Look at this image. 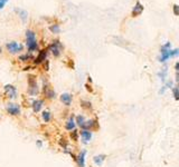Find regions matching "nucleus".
I'll use <instances>...</instances> for the list:
<instances>
[{
    "instance_id": "nucleus-1",
    "label": "nucleus",
    "mask_w": 179,
    "mask_h": 167,
    "mask_svg": "<svg viewBox=\"0 0 179 167\" xmlns=\"http://www.w3.org/2000/svg\"><path fill=\"white\" fill-rule=\"evenodd\" d=\"M26 47H27L28 51L30 54L34 52V51H36V50H38L39 48L36 33H34L33 30H27L26 31Z\"/></svg>"
},
{
    "instance_id": "nucleus-2",
    "label": "nucleus",
    "mask_w": 179,
    "mask_h": 167,
    "mask_svg": "<svg viewBox=\"0 0 179 167\" xmlns=\"http://www.w3.org/2000/svg\"><path fill=\"white\" fill-rule=\"evenodd\" d=\"M179 55V49H175V50H171L170 49V42H167L166 45H163L161 47V57L159 60L161 62H165L167 61L169 58L171 57H175V56Z\"/></svg>"
},
{
    "instance_id": "nucleus-3",
    "label": "nucleus",
    "mask_w": 179,
    "mask_h": 167,
    "mask_svg": "<svg viewBox=\"0 0 179 167\" xmlns=\"http://www.w3.org/2000/svg\"><path fill=\"white\" fill-rule=\"evenodd\" d=\"M28 90L27 93L29 96H37L39 93V87L37 84V78L35 75H28L27 77Z\"/></svg>"
},
{
    "instance_id": "nucleus-4",
    "label": "nucleus",
    "mask_w": 179,
    "mask_h": 167,
    "mask_svg": "<svg viewBox=\"0 0 179 167\" xmlns=\"http://www.w3.org/2000/svg\"><path fill=\"white\" fill-rule=\"evenodd\" d=\"M6 111L8 115H10L12 117L19 116L21 114V107L20 105H18L16 103H12V101H9L6 104Z\"/></svg>"
},
{
    "instance_id": "nucleus-5",
    "label": "nucleus",
    "mask_w": 179,
    "mask_h": 167,
    "mask_svg": "<svg viewBox=\"0 0 179 167\" xmlns=\"http://www.w3.org/2000/svg\"><path fill=\"white\" fill-rule=\"evenodd\" d=\"M64 49V46L62 45V42L59 40H54L52 44L48 46V50L53 54L54 57L58 58L62 54V50Z\"/></svg>"
},
{
    "instance_id": "nucleus-6",
    "label": "nucleus",
    "mask_w": 179,
    "mask_h": 167,
    "mask_svg": "<svg viewBox=\"0 0 179 167\" xmlns=\"http://www.w3.org/2000/svg\"><path fill=\"white\" fill-rule=\"evenodd\" d=\"M6 48L10 54L15 55V54H19L20 51H22L24 46L19 42H17V41H9V42L6 44Z\"/></svg>"
},
{
    "instance_id": "nucleus-7",
    "label": "nucleus",
    "mask_w": 179,
    "mask_h": 167,
    "mask_svg": "<svg viewBox=\"0 0 179 167\" xmlns=\"http://www.w3.org/2000/svg\"><path fill=\"white\" fill-rule=\"evenodd\" d=\"M4 93H5L6 97L8 98V99H15L17 97V88L16 86H14V85H11V84H7L4 86Z\"/></svg>"
},
{
    "instance_id": "nucleus-8",
    "label": "nucleus",
    "mask_w": 179,
    "mask_h": 167,
    "mask_svg": "<svg viewBox=\"0 0 179 167\" xmlns=\"http://www.w3.org/2000/svg\"><path fill=\"white\" fill-rule=\"evenodd\" d=\"M43 94H44V97L48 100H53L56 98V93L55 90L49 86V84H44L43 85Z\"/></svg>"
},
{
    "instance_id": "nucleus-9",
    "label": "nucleus",
    "mask_w": 179,
    "mask_h": 167,
    "mask_svg": "<svg viewBox=\"0 0 179 167\" xmlns=\"http://www.w3.org/2000/svg\"><path fill=\"white\" fill-rule=\"evenodd\" d=\"M48 51H49V50L47 49V48H44V49H42L40 51H38V55L34 58L33 60L34 64H35V65H42V64H44V61L47 60Z\"/></svg>"
},
{
    "instance_id": "nucleus-10",
    "label": "nucleus",
    "mask_w": 179,
    "mask_h": 167,
    "mask_svg": "<svg viewBox=\"0 0 179 167\" xmlns=\"http://www.w3.org/2000/svg\"><path fill=\"white\" fill-rule=\"evenodd\" d=\"M59 100L63 105H65L66 107H69L72 105L73 101V95L69 94V93H63V94L59 96Z\"/></svg>"
},
{
    "instance_id": "nucleus-11",
    "label": "nucleus",
    "mask_w": 179,
    "mask_h": 167,
    "mask_svg": "<svg viewBox=\"0 0 179 167\" xmlns=\"http://www.w3.org/2000/svg\"><path fill=\"white\" fill-rule=\"evenodd\" d=\"M86 154H87V150L83 149L81 150L79 154L76 156L75 163L77 164V167H85V157H86Z\"/></svg>"
},
{
    "instance_id": "nucleus-12",
    "label": "nucleus",
    "mask_w": 179,
    "mask_h": 167,
    "mask_svg": "<svg viewBox=\"0 0 179 167\" xmlns=\"http://www.w3.org/2000/svg\"><path fill=\"white\" fill-rule=\"evenodd\" d=\"M44 104H45L44 99H35V100L32 101L30 107H32V109H33L34 113H35V114H37V113H39V111L42 110V108H43Z\"/></svg>"
},
{
    "instance_id": "nucleus-13",
    "label": "nucleus",
    "mask_w": 179,
    "mask_h": 167,
    "mask_svg": "<svg viewBox=\"0 0 179 167\" xmlns=\"http://www.w3.org/2000/svg\"><path fill=\"white\" fill-rule=\"evenodd\" d=\"M99 128V122L96 119H89L86 120L82 129H86V130H93V129H97Z\"/></svg>"
},
{
    "instance_id": "nucleus-14",
    "label": "nucleus",
    "mask_w": 179,
    "mask_h": 167,
    "mask_svg": "<svg viewBox=\"0 0 179 167\" xmlns=\"http://www.w3.org/2000/svg\"><path fill=\"white\" fill-rule=\"evenodd\" d=\"M79 136L82 138V142L84 144H87L90 140L92 139V132L91 130H86V129H81L79 130Z\"/></svg>"
},
{
    "instance_id": "nucleus-15",
    "label": "nucleus",
    "mask_w": 179,
    "mask_h": 167,
    "mask_svg": "<svg viewBox=\"0 0 179 167\" xmlns=\"http://www.w3.org/2000/svg\"><path fill=\"white\" fill-rule=\"evenodd\" d=\"M74 118H75L74 115H71L69 118L67 119V122H65V129L68 130V132H72V130H74L75 127H76V122H75V119H74Z\"/></svg>"
},
{
    "instance_id": "nucleus-16",
    "label": "nucleus",
    "mask_w": 179,
    "mask_h": 167,
    "mask_svg": "<svg viewBox=\"0 0 179 167\" xmlns=\"http://www.w3.org/2000/svg\"><path fill=\"white\" fill-rule=\"evenodd\" d=\"M105 158H106V155H104V154H100V155H96L93 157V161H94L95 165L102 166V164H103V161H105Z\"/></svg>"
},
{
    "instance_id": "nucleus-17",
    "label": "nucleus",
    "mask_w": 179,
    "mask_h": 167,
    "mask_svg": "<svg viewBox=\"0 0 179 167\" xmlns=\"http://www.w3.org/2000/svg\"><path fill=\"white\" fill-rule=\"evenodd\" d=\"M15 12H17V13H18L19 18H20V19H21L24 22L27 21L28 12L26 10H24V9H19V8H16V9H15Z\"/></svg>"
},
{
    "instance_id": "nucleus-18",
    "label": "nucleus",
    "mask_w": 179,
    "mask_h": 167,
    "mask_svg": "<svg viewBox=\"0 0 179 167\" xmlns=\"http://www.w3.org/2000/svg\"><path fill=\"white\" fill-rule=\"evenodd\" d=\"M142 11H143V7H142V5H141L140 2H137L135 6H134L133 10H132V17L139 16L140 13H142Z\"/></svg>"
},
{
    "instance_id": "nucleus-19",
    "label": "nucleus",
    "mask_w": 179,
    "mask_h": 167,
    "mask_svg": "<svg viewBox=\"0 0 179 167\" xmlns=\"http://www.w3.org/2000/svg\"><path fill=\"white\" fill-rule=\"evenodd\" d=\"M34 57L30 52H28V54H22V55H20L19 56V61H21V62H28V61H32V60H34Z\"/></svg>"
},
{
    "instance_id": "nucleus-20",
    "label": "nucleus",
    "mask_w": 179,
    "mask_h": 167,
    "mask_svg": "<svg viewBox=\"0 0 179 167\" xmlns=\"http://www.w3.org/2000/svg\"><path fill=\"white\" fill-rule=\"evenodd\" d=\"M42 119L44 120V122H49L52 120V113H50V110L46 109V110L42 111Z\"/></svg>"
},
{
    "instance_id": "nucleus-21",
    "label": "nucleus",
    "mask_w": 179,
    "mask_h": 167,
    "mask_svg": "<svg viewBox=\"0 0 179 167\" xmlns=\"http://www.w3.org/2000/svg\"><path fill=\"white\" fill-rule=\"evenodd\" d=\"M85 122H86V119H85V117H84L83 115H77V116H75V122H76V125L79 126L81 128L84 126Z\"/></svg>"
},
{
    "instance_id": "nucleus-22",
    "label": "nucleus",
    "mask_w": 179,
    "mask_h": 167,
    "mask_svg": "<svg viewBox=\"0 0 179 167\" xmlns=\"http://www.w3.org/2000/svg\"><path fill=\"white\" fill-rule=\"evenodd\" d=\"M81 107H82L83 109H86V110H91V109L93 108L92 103L89 101V100H81Z\"/></svg>"
},
{
    "instance_id": "nucleus-23",
    "label": "nucleus",
    "mask_w": 179,
    "mask_h": 167,
    "mask_svg": "<svg viewBox=\"0 0 179 167\" xmlns=\"http://www.w3.org/2000/svg\"><path fill=\"white\" fill-rule=\"evenodd\" d=\"M69 137H71V139L74 140V142H77L78 137H79V132H78L77 129H74V130H72V132L69 133Z\"/></svg>"
},
{
    "instance_id": "nucleus-24",
    "label": "nucleus",
    "mask_w": 179,
    "mask_h": 167,
    "mask_svg": "<svg viewBox=\"0 0 179 167\" xmlns=\"http://www.w3.org/2000/svg\"><path fill=\"white\" fill-rule=\"evenodd\" d=\"M49 30L53 33H61V27H59V25H57V23H55V25H50Z\"/></svg>"
},
{
    "instance_id": "nucleus-25",
    "label": "nucleus",
    "mask_w": 179,
    "mask_h": 167,
    "mask_svg": "<svg viewBox=\"0 0 179 167\" xmlns=\"http://www.w3.org/2000/svg\"><path fill=\"white\" fill-rule=\"evenodd\" d=\"M173 98L176 100H179V87L176 86L173 88Z\"/></svg>"
},
{
    "instance_id": "nucleus-26",
    "label": "nucleus",
    "mask_w": 179,
    "mask_h": 167,
    "mask_svg": "<svg viewBox=\"0 0 179 167\" xmlns=\"http://www.w3.org/2000/svg\"><path fill=\"white\" fill-rule=\"evenodd\" d=\"M58 144H59V145L62 146V147H63V149H66V148H67V142H66V139L61 138L59 140H58Z\"/></svg>"
},
{
    "instance_id": "nucleus-27",
    "label": "nucleus",
    "mask_w": 179,
    "mask_h": 167,
    "mask_svg": "<svg viewBox=\"0 0 179 167\" xmlns=\"http://www.w3.org/2000/svg\"><path fill=\"white\" fill-rule=\"evenodd\" d=\"M173 13L176 16H179V6L178 5H173Z\"/></svg>"
},
{
    "instance_id": "nucleus-28",
    "label": "nucleus",
    "mask_w": 179,
    "mask_h": 167,
    "mask_svg": "<svg viewBox=\"0 0 179 167\" xmlns=\"http://www.w3.org/2000/svg\"><path fill=\"white\" fill-rule=\"evenodd\" d=\"M44 70H46V71H48V70H49V61L48 60L44 61Z\"/></svg>"
},
{
    "instance_id": "nucleus-29",
    "label": "nucleus",
    "mask_w": 179,
    "mask_h": 167,
    "mask_svg": "<svg viewBox=\"0 0 179 167\" xmlns=\"http://www.w3.org/2000/svg\"><path fill=\"white\" fill-rule=\"evenodd\" d=\"M8 1H9V0H0V9H4Z\"/></svg>"
},
{
    "instance_id": "nucleus-30",
    "label": "nucleus",
    "mask_w": 179,
    "mask_h": 167,
    "mask_svg": "<svg viewBox=\"0 0 179 167\" xmlns=\"http://www.w3.org/2000/svg\"><path fill=\"white\" fill-rule=\"evenodd\" d=\"M36 146H37V147H39V148H42V147H43V140L37 139V140H36Z\"/></svg>"
},
{
    "instance_id": "nucleus-31",
    "label": "nucleus",
    "mask_w": 179,
    "mask_h": 167,
    "mask_svg": "<svg viewBox=\"0 0 179 167\" xmlns=\"http://www.w3.org/2000/svg\"><path fill=\"white\" fill-rule=\"evenodd\" d=\"M85 87H86V89H87V90H89L90 93H92V91H93V89L91 88V86H90L89 84H86V85H85Z\"/></svg>"
},
{
    "instance_id": "nucleus-32",
    "label": "nucleus",
    "mask_w": 179,
    "mask_h": 167,
    "mask_svg": "<svg viewBox=\"0 0 179 167\" xmlns=\"http://www.w3.org/2000/svg\"><path fill=\"white\" fill-rule=\"evenodd\" d=\"M171 86H173V81H171V80H169V81L166 84V88H167V87H171Z\"/></svg>"
},
{
    "instance_id": "nucleus-33",
    "label": "nucleus",
    "mask_w": 179,
    "mask_h": 167,
    "mask_svg": "<svg viewBox=\"0 0 179 167\" xmlns=\"http://www.w3.org/2000/svg\"><path fill=\"white\" fill-rule=\"evenodd\" d=\"M176 81H177L178 87H179V72H176Z\"/></svg>"
},
{
    "instance_id": "nucleus-34",
    "label": "nucleus",
    "mask_w": 179,
    "mask_h": 167,
    "mask_svg": "<svg viewBox=\"0 0 179 167\" xmlns=\"http://www.w3.org/2000/svg\"><path fill=\"white\" fill-rule=\"evenodd\" d=\"M175 69H176V71L179 72V62H177L176 65H175Z\"/></svg>"
},
{
    "instance_id": "nucleus-35",
    "label": "nucleus",
    "mask_w": 179,
    "mask_h": 167,
    "mask_svg": "<svg viewBox=\"0 0 179 167\" xmlns=\"http://www.w3.org/2000/svg\"><path fill=\"white\" fill-rule=\"evenodd\" d=\"M32 68H33L32 66H27V67H25V69H24V70H30Z\"/></svg>"
},
{
    "instance_id": "nucleus-36",
    "label": "nucleus",
    "mask_w": 179,
    "mask_h": 167,
    "mask_svg": "<svg viewBox=\"0 0 179 167\" xmlns=\"http://www.w3.org/2000/svg\"><path fill=\"white\" fill-rule=\"evenodd\" d=\"M1 52H2V49H1V47H0V54H1Z\"/></svg>"
}]
</instances>
